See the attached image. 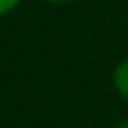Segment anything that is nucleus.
<instances>
[{"instance_id":"f257e3e1","label":"nucleus","mask_w":128,"mask_h":128,"mask_svg":"<svg viewBox=\"0 0 128 128\" xmlns=\"http://www.w3.org/2000/svg\"><path fill=\"white\" fill-rule=\"evenodd\" d=\"M115 88L124 99H128V58L122 61L119 68L115 70Z\"/></svg>"},{"instance_id":"f03ea898","label":"nucleus","mask_w":128,"mask_h":128,"mask_svg":"<svg viewBox=\"0 0 128 128\" xmlns=\"http://www.w3.org/2000/svg\"><path fill=\"white\" fill-rule=\"evenodd\" d=\"M18 2H20V0H0V16H4V14H9L11 9H16Z\"/></svg>"},{"instance_id":"20e7f679","label":"nucleus","mask_w":128,"mask_h":128,"mask_svg":"<svg viewBox=\"0 0 128 128\" xmlns=\"http://www.w3.org/2000/svg\"><path fill=\"white\" fill-rule=\"evenodd\" d=\"M122 128H126V126H122Z\"/></svg>"},{"instance_id":"7ed1b4c3","label":"nucleus","mask_w":128,"mask_h":128,"mask_svg":"<svg viewBox=\"0 0 128 128\" xmlns=\"http://www.w3.org/2000/svg\"><path fill=\"white\" fill-rule=\"evenodd\" d=\"M47 2H70V0H47Z\"/></svg>"}]
</instances>
